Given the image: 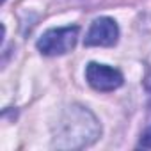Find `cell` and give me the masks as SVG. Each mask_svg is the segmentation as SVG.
Returning <instances> with one entry per match:
<instances>
[{
	"label": "cell",
	"mask_w": 151,
	"mask_h": 151,
	"mask_svg": "<svg viewBox=\"0 0 151 151\" xmlns=\"http://www.w3.org/2000/svg\"><path fill=\"white\" fill-rule=\"evenodd\" d=\"M78 37V27H62V29H52L46 30L41 39L37 41V50L43 55H64L75 48Z\"/></svg>",
	"instance_id": "obj_1"
},
{
	"label": "cell",
	"mask_w": 151,
	"mask_h": 151,
	"mask_svg": "<svg viewBox=\"0 0 151 151\" xmlns=\"http://www.w3.org/2000/svg\"><path fill=\"white\" fill-rule=\"evenodd\" d=\"M86 78L89 86L94 87L96 91H114L119 86H123V75L117 69L98 62H91L87 66Z\"/></svg>",
	"instance_id": "obj_2"
},
{
	"label": "cell",
	"mask_w": 151,
	"mask_h": 151,
	"mask_svg": "<svg viewBox=\"0 0 151 151\" xmlns=\"http://www.w3.org/2000/svg\"><path fill=\"white\" fill-rule=\"evenodd\" d=\"M146 87H147V91H149V96H151V75L147 77V82H146Z\"/></svg>",
	"instance_id": "obj_5"
},
{
	"label": "cell",
	"mask_w": 151,
	"mask_h": 151,
	"mask_svg": "<svg viewBox=\"0 0 151 151\" xmlns=\"http://www.w3.org/2000/svg\"><path fill=\"white\" fill-rule=\"evenodd\" d=\"M140 146H142V147H151V126L142 133V137H140Z\"/></svg>",
	"instance_id": "obj_4"
},
{
	"label": "cell",
	"mask_w": 151,
	"mask_h": 151,
	"mask_svg": "<svg viewBox=\"0 0 151 151\" xmlns=\"http://www.w3.org/2000/svg\"><path fill=\"white\" fill-rule=\"evenodd\" d=\"M119 36L117 23L112 18H98L93 22L89 32L86 34V46H112Z\"/></svg>",
	"instance_id": "obj_3"
}]
</instances>
